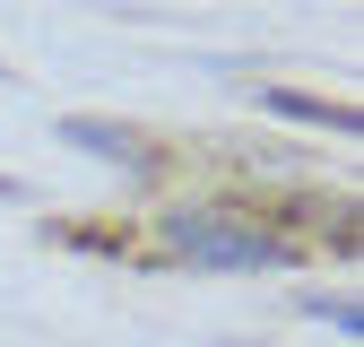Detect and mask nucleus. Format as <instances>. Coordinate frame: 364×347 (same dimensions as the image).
Masks as SVG:
<instances>
[{"label":"nucleus","mask_w":364,"mask_h":347,"mask_svg":"<svg viewBox=\"0 0 364 347\" xmlns=\"http://www.w3.org/2000/svg\"><path fill=\"white\" fill-rule=\"evenodd\" d=\"M165 252L191 260V269H287L295 243L252 226L243 208H173L165 217Z\"/></svg>","instance_id":"obj_1"},{"label":"nucleus","mask_w":364,"mask_h":347,"mask_svg":"<svg viewBox=\"0 0 364 347\" xmlns=\"http://www.w3.org/2000/svg\"><path fill=\"white\" fill-rule=\"evenodd\" d=\"M61 139H70V148H96V156H113L122 174H148V165H156V148L139 139V130H122V122H96V113H70V122H61Z\"/></svg>","instance_id":"obj_2"},{"label":"nucleus","mask_w":364,"mask_h":347,"mask_svg":"<svg viewBox=\"0 0 364 347\" xmlns=\"http://www.w3.org/2000/svg\"><path fill=\"white\" fill-rule=\"evenodd\" d=\"M260 105H269V113H287V122H321V130H355V113H347V105H321V96H287V87H269Z\"/></svg>","instance_id":"obj_3"},{"label":"nucleus","mask_w":364,"mask_h":347,"mask_svg":"<svg viewBox=\"0 0 364 347\" xmlns=\"http://www.w3.org/2000/svg\"><path fill=\"white\" fill-rule=\"evenodd\" d=\"M9 191H18V183H9V174H0V200H9Z\"/></svg>","instance_id":"obj_4"}]
</instances>
